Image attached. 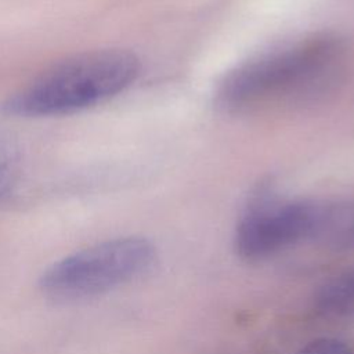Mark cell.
I'll return each mask as SVG.
<instances>
[{
	"label": "cell",
	"mask_w": 354,
	"mask_h": 354,
	"mask_svg": "<svg viewBox=\"0 0 354 354\" xmlns=\"http://www.w3.org/2000/svg\"><path fill=\"white\" fill-rule=\"evenodd\" d=\"M18 174V153L15 147L0 137V198L6 195Z\"/></svg>",
	"instance_id": "cell-7"
},
{
	"label": "cell",
	"mask_w": 354,
	"mask_h": 354,
	"mask_svg": "<svg viewBox=\"0 0 354 354\" xmlns=\"http://www.w3.org/2000/svg\"><path fill=\"white\" fill-rule=\"evenodd\" d=\"M296 354H354V351L339 339L318 337L304 344Z\"/></svg>",
	"instance_id": "cell-8"
},
{
	"label": "cell",
	"mask_w": 354,
	"mask_h": 354,
	"mask_svg": "<svg viewBox=\"0 0 354 354\" xmlns=\"http://www.w3.org/2000/svg\"><path fill=\"white\" fill-rule=\"evenodd\" d=\"M315 201H281L259 194L242 213L234 236L239 257L263 261L300 242H310Z\"/></svg>",
	"instance_id": "cell-4"
},
{
	"label": "cell",
	"mask_w": 354,
	"mask_h": 354,
	"mask_svg": "<svg viewBox=\"0 0 354 354\" xmlns=\"http://www.w3.org/2000/svg\"><path fill=\"white\" fill-rule=\"evenodd\" d=\"M343 54L342 41L328 35L263 54L223 77L216 104L225 111H239L272 95L319 90L333 77Z\"/></svg>",
	"instance_id": "cell-2"
},
{
	"label": "cell",
	"mask_w": 354,
	"mask_h": 354,
	"mask_svg": "<svg viewBox=\"0 0 354 354\" xmlns=\"http://www.w3.org/2000/svg\"><path fill=\"white\" fill-rule=\"evenodd\" d=\"M311 243L330 250L354 248V199L315 201Z\"/></svg>",
	"instance_id": "cell-5"
},
{
	"label": "cell",
	"mask_w": 354,
	"mask_h": 354,
	"mask_svg": "<svg viewBox=\"0 0 354 354\" xmlns=\"http://www.w3.org/2000/svg\"><path fill=\"white\" fill-rule=\"evenodd\" d=\"M140 69L138 57L124 48L82 53L53 65L10 94L0 111L17 118L75 113L124 91Z\"/></svg>",
	"instance_id": "cell-1"
},
{
	"label": "cell",
	"mask_w": 354,
	"mask_h": 354,
	"mask_svg": "<svg viewBox=\"0 0 354 354\" xmlns=\"http://www.w3.org/2000/svg\"><path fill=\"white\" fill-rule=\"evenodd\" d=\"M313 310L325 318L354 314V268L339 272L321 283L313 297Z\"/></svg>",
	"instance_id": "cell-6"
},
{
	"label": "cell",
	"mask_w": 354,
	"mask_h": 354,
	"mask_svg": "<svg viewBox=\"0 0 354 354\" xmlns=\"http://www.w3.org/2000/svg\"><path fill=\"white\" fill-rule=\"evenodd\" d=\"M155 260L156 248L148 238H113L53 263L40 275L39 289L61 303L93 299L141 277Z\"/></svg>",
	"instance_id": "cell-3"
}]
</instances>
